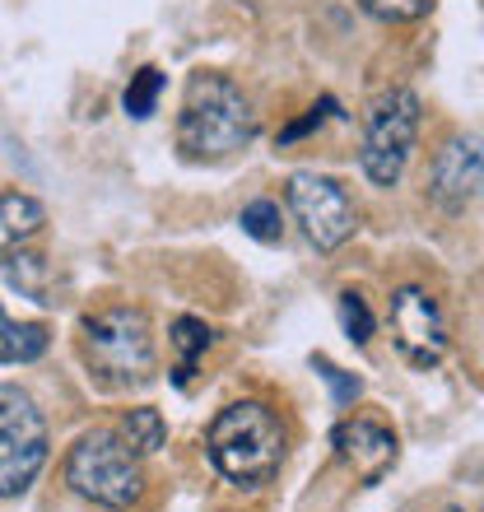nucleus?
Here are the masks:
<instances>
[{"label":"nucleus","mask_w":484,"mask_h":512,"mask_svg":"<svg viewBox=\"0 0 484 512\" xmlns=\"http://www.w3.org/2000/svg\"><path fill=\"white\" fill-rule=\"evenodd\" d=\"M256 140V112L229 75H191L177 112V149L191 163H224Z\"/></svg>","instance_id":"nucleus-1"},{"label":"nucleus","mask_w":484,"mask_h":512,"mask_svg":"<svg viewBox=\"0 0 484 512\" xmlns=\"http://www.w3.org/2000/svg\"><path fill=\"white\" fill-rule=\"evenodd\" d=\"M215 471L238 489H261L275 480L284 461V429L275 410L261 401H233L224 405L205 433Z\"/></svg>","instance_id":"nucleus-2"},{"label":"nucleus","mask_w":484,"mask_h":512,"mask_svg":"<svg viewBox=\"0 0 484 512\" xmlns=\"http://www.w3.org/2000/svg\"><path fill=\"white\" fill-rule=\"evenodd\" d=\"M84 359L112 387H140L154 378L159 350H154V326L140 308H103L89 312L80 326Z\"/></svg>","instance_id":"nucleus-3"},{"label":"nucleus","mask_w":484,"mask_h":512,"mask_svg":"<svg viewBox=\"0 0 484 512\" xmlns=\"http://www.w3.org/2000/svg\"><path fill=\"white\" fill-rule=\"evenodd\" d=\"M66 485L80 494V499L98 503V508L126 512L145 499V471H140V457H135L126 438L112 429H94L84 433L80 443L70 447L66 457Z\"/></svg>","instance_id":"nucleus-4"},{"label":"nucleus","mask_w":484,"mask_h":512,"mask_svg":"<svg viewBox=\"0 0 484 512\" xmlns=\"http://www.w3.org/2000/svg\"><path fill=\"white\" fill-rule=\"evenodd\" d=\"M419 140V98L410 89H387L368 108V122H363V149L359 163L368 182L377 187H396L410 163V149Z\"/></svg>","instance_id":"nucleus-5"},{"label":"nucleus","mask_w":484,"mask_h":512,"mask_svg":"<svg viewBox=\"0 0 484 512\" xmlns=\"http://www.w3.org/2000/svg\"><path fill=\"white\" fill-rule=\"evenodd\" d=\"M47 466V419L33 396L0 387V499H19Z\"/></svg>","instance_id":"nucleus-6"},{"label":"nucleus","mask_w":484,"mask_h":512,"mask_svg":"<svg viewBox=\"0 0 484 512\" xmlns=\"http://www.w3.org/2000/svg\"><path fill=\"white\" fill-rule=\"evenodd\" d=\"M289 210L294 219L303 224L312 247L322 252H336L340 243H350V233L359 229V210H354L350 191L340 187L336 177H322V173H294L289 177Z\"/></svg>","instance_id":"nucleus-7"},{"label":"nucleus","mask_w":484,"mask_h":512,"mask_svg":"<svg viewBox=\"0 0 484 512\" xmlns=\"http://www.w3.org/2000/svg\"><path fill=\"white\" fill-rule=\"evenodd\" d=\"M391 336H396V350L410 359L415 368H433L447 354V322L443 308L429 289L419 284H405L391 294Z\"/></svg>","instance_id":"nucleus-8"},{"label":"nucleus","mask_w":484,"mask_h":512,"mask_svg":"<svg viewBox=\"0 0 484 512\" xmlns=\"http://www.w3.org/2000/svg\"><path fill=\"white\" fill-rule=\"evenodd\" d=\"M480 196V140L475 135H457L438 149L429 173V201L443 215H461L466 205Z\"/></svg>","instance_id":"nucleus-9"},{"label":"nucleus","mask_w":484,"mask_h":512,"mask_svg":"<svg viewBox=\"0 0 484 512\" xmlns=\"http://www.w3.org/2000/svg\"><path fill=\"white\" fill-rule=\"evenodd\" d=\"M336 452L363 485H377L396 466V438L377 419H345L336 429Z\"/></svg>","instance_id":"nucleus-10"},{"label":"nucleus","mask_w":484,"mask_h":512,"mask_svg":"<svg viewBox=\"0 0 484 512\" xmlns=\"http://www.w3.org/2000/svg\"><path fill=\"white\" fill-rule=\"evenodd\" d=\"M42 224H47L42 201H33L24 191H0V256L14 252L28 238H38Z\"/></svg>","instance_id":"nucleus-11"},{"label":"nucleus","mask_w":484,"mask_h":512,"mask_svg":"<svg viewBox=\"0 0 484 512\" xmlns=\"http://www.w3.org/2000/svg\"><path fill=\"white\" fill-rule=\"evenodd\" d=\"M47 326L42 322H10L0 312V364H33L47 354Z\"/></svg>","instance_id":"nucleus-12"},{"label":"nucleus","mask_w":484,"mask_h":512,"mask_svg":"<svg viewBox=\"0 0 484 512\" xmlns=\"http://www.w3.org/2000/svg\"><path fill=\"white\" fill-rule=\"evenodd\" d=\"M121 438H126V447H131L135 457H149V452L163 447L168 424H163V415L154 405H135V410H126V419H121Z\"/></svg>","instance_id":"nucleus-13"},{"label":"nucleus","mask_w":484,"mask_h":512,"mask_svg":"<svg viewBox=\"0 0 484 512\" xmlns=\"http://www.w3.org/2000/svg\"><path fill=\"white\" fill-rule=\"evenodd\" d=\"M168 340H173V350H177V387H187L191 373H196V359H201L205 345H210V326L196 322V317H177Z\"/></svg>","instance_id":"nucleus-14"},{"label":"nucleus","mask_w":484,"mask_h":512,"mask_svg":"<svg viewBox=\"0 0 484 512\" xmlns=\"http://www.w3.org/2000/svg\"><path fill=\"white\" fill-rule=\"evenodd\" d=\"M159 94H163V70L159 66H145V70H135L131 84H126V112H131L135 122H145L149 112L159 108Z\"/></svg>","instance_id":"nucleus-15"},{"label":"nucleus","mask_w":484,"mask_h":512,"mask_svg":"<svg viewBox=\"0 0 484 512\" xmlns=\"http://www.w3.org/2000/svg\"><path fill=\"white\" fill-rule=\"evenodd\" d=\"M238 224H242V233H252L256 243H280V233H284V224H280V205L266 201V196L247 205Z\"/></svg>","instance_id":"nucleus-16"},{"label":"nucleus","mask_w":484,"mask_h":512,"mask_svg":"<svg viewBox=\"0 0 484 512\" xmlns=\"http://www.w3.org/2000/svg\"><path fill=\"white\" fill-rule=\"evenodd\" d=\"M359 5L382 24H415L433 10V0H359Z\"/></svg>","instance_id":"nucleus-17"},{"label":"nucleus","mask_w":484,"mask_h":512,"mask_svg":"<svg viewBox=\"0 0 484 512\" xmlns=\"http://www.w3.org/2000/svg\"><path fill=\"white\" fill-rule=\"evenodd\" d=\"M340 322H345V331H350L354 345H368V340H373V312H368L363 294H354V289L340 294Z\"/></svg>","instance_id":"nucleus-18"},{"label":"nucleus","mask_w":484,"mask_h":512,"mask_svg":"<svg viewBox=\"0 0 484 512\" xmlns=\"http://www.w3.org/2000/svg\"><path fill=\"white\" fill-rule=\"evenodd\" d=\"M42 275H47V266H42V256H10V280L24 289V294L42 298ZM47 303V298H42Z\"/></svg>","instance_id":"nucleus-19"},{"label":"nucleus","mask_w":484,"mask_h":512,"mask_svg":"<svg viewBox=\"0 0 484 512\" xmlns=\"http://www.w3.org/2000/svg\"><path fill=\"white\" fill-rule=\"evenodd\" d=\"M317 368H322V378L331 382V387H336V401L345 405V401H354V396H359V382L354 378H345V373H340L336 364H331V359H317Z\"/></svg>","instance_id":"nucleus-20"},{"label":"nucleus","mask_w":484,"mask_h":512,"mask_svg":"<svg viewBox=\"0 0 484 512\" xmlns=\"http://www.w3.org/2000/svg\"><path fill=\"white\" fill-rule=\"evenodd\" d=\"M312 126H322V112H317V108H312L308 117H303V122H294V126H289V131H284L280 140H298V135H308Z\"/></svg>","instance_id":"nucleus-21"},{"label":"nucleus","mask_w":484,"mask_h":512,"mask_svg":"<svg viewBox=\"0 0 484 512\" xmlns=\"http://www.w3.org/2000/svg\"><path fill=\"white\" fill-rule=\"evenodd\" d=\"M452 512H461V508H452Z\"/></svg>","instance_id":"nucleus-22"}]
</instances>
